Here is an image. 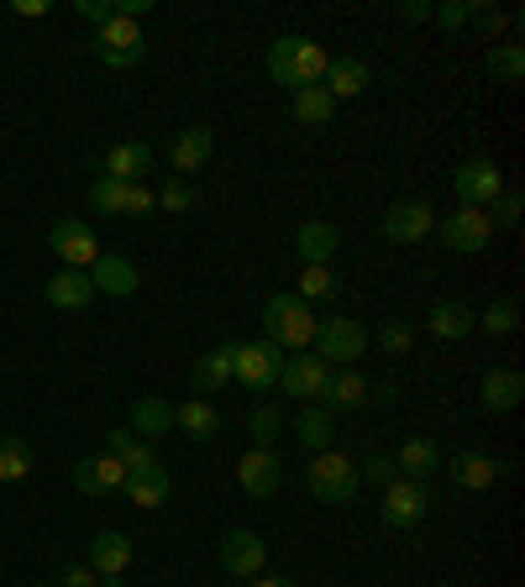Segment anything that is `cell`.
I'll return each instance as SVG.
<instances>
[{"label":"cell","instance_id":"1","mask_svg":"<svg viewBox=\"0 0 525 587\" xmlns=\"http://www.w3.org/2000/svg\"><path fill=\"white\" fill-rule=\"evenodd\" d=\"M315 309L300 300V294H273L268 305H262V341H273L279 352L284 347H315Z\"/></svg>","mask_w":525,"mask_h":587},{"label":"cell","instance_id":"2","mask_svg":"<svg viewBox=\"0 0 525 587\" xmlns=\"http://www.w3.org/2000/svg\"><path fill=\"white\" fill-rule=\"evenodd\" d=\"M358 462L342 456V451H315V462L305 467V488H311L321 504H353L358 498Z\"/></svg>","mask_w":525,"mask_h":587},{"label":"cell","instance_id":"3","mask_svg":"<svg viewBox=\"0 0 525 587\" xmlns=\"http://www.w3.org/2000/svg\"><path fill=\"white\" fill-rule=\"evenodd\" d=\"M284 373V352L273 341H232V377H242V388H273Z\"/></svg>","mask_w":525,"mask_h":587},{"label":"cell","instance_id":"4","mask_svg":"<svg viewBox=\"0 0 525 587\" xmlns=\"http://www.w3.org/2000/svg\"><path fill=\"white\" fill-rule=\"evenodd\" d=\"M362 352H368V330H362L358 320L332 315V320L315 326V357H321L326 368H353Z\"/></svg>","mask_w":525,"mask_h":587},{"label":"cell","instance_id":"5","mask_svg":"<svg viewBox=\"0 0 525 587\" xmlns=\"http://www.w3.org/2000/svg\"><path fill=\"white\" fill-rule=\"evenodd\" d=\"M147 53V37L137 22H126V16H111V22L96 32V58L105 69H132V64H143Z\"/></svg>","mask_w":525,"mask_h":587},{"label":"cell","instance_id":"6","mask_svg":"<svg viewBox=\"0 0 525 587\" xmlns=\"http://www.w3.org/2000/svg\"><path fill=\"white\" fill-rule=\"evenodd\" d=\"M48 247H53V258L64 262V268H79V273H90L96 258H100L96 232H90V221H79V215H64V221L53 226Z\"/></svg>","mask_w":525,"mask_h":587},{"label":"cell","instance_id":"7","mask_svg":"<svg viewBox=\"0 0 525 587\" xmlns=\"http://www.w3.org/2000/svg\"><path fill=\"white\" fill-rule=\"evenodd\" d=\"M453 189L462 205H473V211H483V205H494L504 194V173L494 158H468V163L453 173Z\"/></svg>","mask_w":525,"mask_h":587},{"label":"cell","instance_id":"8","mask_svg":"<svg viewBox=\"0 0 525 587\" xmlns=\"http://www.w3.org/2000/svg\"><path fill=\"white\" fill-rule=\"evenodd\" d=\"M431 509V494L415 483V477H394L389 488H383V524L389 530H410V524H421Z\"/></svg>","mask_w":525,"mask_h":587},{"label":"cell","instance_id":"9","mask_svg":"<svg viewBox=\"0 0 525 587\" xmlns=\"http://www.w3.org/2000/svg\"><path fill=\"white\" fill-rule=\"evenodd\" d=\"M442 241H447V252H483L494 241V221H489V211L462 205L442 221Z\"/></svg>","mask_w":525,"mask_h":587},{"label":"cell","instance_id":"10","mask_svg":"<svg viewBox=\"0 0 525 587\" xmlns=\"http://www.w3.org/2000/svg\"><path fill=\"white\" fill-rule=\"evenodd\" d=\"M262 562H268V545H262L253 530H226V541H221V566H226L237 583L262 577Z\"/></svg>","mask_w":525,"mask_h":587},{"label":"cell","instance_id":"11","mask_svg":"<svg viewBox=\"0 0 525 587\" xmlns=\"http://www.w3.org/2000/svg\"><path fill=\"white\" fill-rule=\"evenodd\" d=\"M237 483H242V494L273 498V494H279V483H284V462H279L268 447H253L237 462Z\"/></svg>","mask_w":525,"mask_h":587},{"label":"cell","instance_id":"12","mask_svg":"<svg viewBox=\"0 0 525 587\" xmlns=\"http://www.w3.org/2000/svg\"><path fill=\"white\" fill-rule=\"evenodd\" d=\"M74 488L79 494H116V488H126V462L121 456H111V451H100V456H85V462H74Z\"/></svg>","mask_w":525,"mask_h":587},{"label":"cell","instance_id":"13","mask_svg":"<svg viewBox=\"0 0 525 587\" xmlns=\"http://www.w3.org/2000/svg\"><path fill=\"white\" fill-rule=\"evenodd\" d=\"M431 226H436V215H431L426 200H400V205H389V211H383V241H394V247L421 241Z\"/></svg>","mask_w":525,"mask_h":587},{"label":"cell","instance_id":"14","mask_svg":"<svg viewBox=\"0 0 525 587\" xmlns=\"http://www.w3.org/2000/svg\"><path fill=\"white\" fill-rule=\"evenodd\" d=\"M504 472H510V462L489 456V451H457V456H453V483H457V488H468V494L494 488Z\"/></svg>","mask_w":525,"mask_h":587},{"label":"cell","instance_id":"15","mask_svg":"<svg viewBox=\"0 0 525 587\" xmlns=\"http://www.w3.org/2000/svg\"><path fill=\"white\" fill-rule=\"evenodd\" d=\"M315 399L326 404V415H347V409H358L368 399V377L358 368H332V377L321 383V394Z\"/></svg>","mask_w":525,"mask_h":587},{"label":"cell","instance_id":"16","mask_svg":"<svg viewBox=\"0 0 525 587\" xmlns=\"http://www.w3.org/2000/svg\"><path fill=\"white\" fill-rule=\"evenodd\" d=\"M478 399H483L489 415H510V409H521V399H525V377L515 373V368H489Z\"/></svg>","mask_w":525,"mask_h":587},{"label":"cell","instance_id":"17","mask_svg":"<svg viewBox=\"0 0 525 587\" xmlns=\"http://www.w3.org/2000/svg\"><path fill=\"white\" fill-rule=\"evenodd\" d=\"M90 283H96V294H116V300H126V294L143 289V273H137L126 258H116V252H100L96 268H90Z\"/></svg>","mask_w":525,"mask_h":587},{"label":"cell","instance_id":"18","mask_svg":"<svg viewBox=\"0 0 525 587\" xmlns=\"http://www.w3.org/2000/svg\"><path fill=\"white\" fill-rule=\"evenodd\" d=\"M211 153H215L211 126H185V132L174 137V179H190V173H200V168L211 163Z\"/></svg>","mask_w":525,"mask_h":587},{"label":"cell","instance_id":"19","mask_svg":"<svg viewBox=\"0 0 525 587\" xmlns=\"http://www.w3.org/2000/svg\"><path fill=\"white\" fill-rule=\"evenodd\" d=\"M326 47L305 37V32H289V69H294V90H305V84H321L326 79Z\"/></svg>","mask_w":525,"mask_h":587},{"label":"cell","instance_id":"20","mask_svg":"<svg viewBox=\"0 0 525 587\" xmlns=\"http://www.w3.org/2000/svg\"><path fill=\"white\" fill-rule=\"evenodd\" d=\"M326 377H332V368H326V362L311 352V357H294V362H284V373H279V388H284L289 399H315Z\"/></svg>","mask_w":525,"mask_h":587},{"label":"cell","instance_id":"21","mask_svg":"<svg viewBox=\"0 0 525 587\" xmlns=\"http://www.w3.org/2000/svg\"><path fill=\"white\" fill-rule=\"evenodd\" d=\"M43 300H48L53 309H85L96 300V283H90V273H79V268H64V273H53V279L43 283Z\"/></svg>","mask_w":525,"mask_h":587},{"label":"cell","instance_id":"22","mask_svg":"<svg viewBox=\"0 0 525 587\" xmlns=\"http://www.w3.org/2000/svg\"><path fill=\"white\" fill-rule=\"evenodd\" d=\"M342 247V232L326 226V221H305L294 232V252L305 258V268H332V252Z\"/></svg>","mask_w":525,"mask_h":587},{"label":"cell","instance_id":"23","mask_svg":"<svg viewBox=\"0 0 525 587\" xmlns=\"http://www.w3.org/2000/svg\"><path fill=\"white\" fill-rule=\"evenodd\" d=\"M153 168V147L147 142H116L105 153V179H121V184H143V173Z\"/></svg>","mask_w":525,"mask_h":587},{"label":"cell","instance_id":"24","mask_svg":"<svg viewBox=\"0 0 525 587\" xmlns=\"http://www.w3.org/2000/svg\"><path fill=\"white\" fill-rule=\"evenodd\" d=\"M226 383H232V341H215L211 352L194 362V394L211 399V394H221Z\"/></svg>","mask_w":525,"mask_h":587},{"label":"cell","instance_id":"25","mask_svg":"<svg viewBox=\"0 0 525 587\" xmlns=\"http://www.w3.org/2000/svg\"><path fill=\"white\" fill-rule=\"evenodd\" d=\"M126 562H132V541L121 535V530H100L96 541H90V572H100V577H121L126 572Z\"/></svg>","mask_w":525,"mask_h":587},{"label":"cell","instance_id":"26","mask_svg":"<svg viewBox=\"0 0 525 587\" xmlns=\"http://www.w3.org/2000/svg\"><path fill=\"white\" fill-rule=\"evenodd\" d=\"M373 84V74H368V64L362 58H332L326 64V84L321 90L332 94V100H353V94H362Z\"/></svg>","mask_w":525,"mask_h":587},{"label":"cell","instance_id":"27","mask_svg":"<svg viewBox=\"0 0 525 587\" xmlns=\"http://www.w3.org/2000/svg\"><path fill=\"white\" fill-rule=\"evenodd\" d=\"M442 462H447V456H442V447H436L431 436H410L405 447H400V456H394L400 477H415V483H421V477H431Z\"/></svg>","mask_w":525,"mask_h":587},{"label":"cell","instance_id":"28","mask_svg":"<svg viewBox=\"0 0 525 587\" xmlns=\"http://www.w3.org/2000/svg\"><path fill=\"white\" fill-rule=\"evenodd\" d=\"M174 430V404L158 399V394H147V399L132 404V436L147 441V436H168Z\"/></svg>","mask_w":525,"mask_h":587},{"label":"cell","instance_id":"29","mask_svg":"<svg viewBox=\"0 0 525 587\" xmlns=\"http://www.w3.org/2000/svg\"><path fill=\"white\" fill-rule=\"evenodd\" d=\"M121 494L132 498V509H158V504H168V494H174V483H168L164 467L143 472V477H126V488Z\"/></svg>","mask_w":525,"mask_h":587},{"label":"cell","instance_id":"30","mask_svg":"<svg viewBox=\"0 0 525 587\" xmlns=\"http://www.w3.org/2000/svg\"><path fill=\"white\" fill-rule=\"evenodd\" d=\"M431 336H442V341H468L473 336V315L462 305H453V300H442V305H431Z\"/></svg>","mask_w":525,"mask_h":587},{"label":"cell","instance_id":"31","mask_svg":"<svg viewBox=\"0 0 525 587\" xmlns=\"http://www.w3.org/2000/svg\"><path fill=\"white\" fill-rule=\"evenodd\" d=\"M336 116V100L321 84H305V90H294V121L300 126H332Z\"/></svg>","mask_w":525,"mask_h":587},{"label":"cell","instance_id":"32","mask_svg":"<svg viewBox=\"0 0 525 587\" xmlns=\"http://www.w3.org/2000/svg\"><path fill=\"white\" fill-rule=\"evenodd\" d=\"M294 436L305 441L311 451H332L336 441V420L326 409H300V420H294Z\"/></svg>","mask_w":525,"mask_h":587},{"label":"cell","instance_id":"33","mask_svg":"<svg viewBox=\"0 0 525 587\" xmlns=\"http://www.w3.org/2000/svg\"><path fill=\"white\" fill-rule=\"evenodd\" d=\"M489 79H500V84H521L525 79V47L521 43L489 47Z\"/></svg>","mask_w":525,"mask_h":587},{"label":"cell","instance_id":"34","mask_svg":"<svg viewBox=\"0 0 525 587\" xmlns=\"http://www.w3.org/2000/svg\"><path fill=\"white\" fill-rule=\"evenodd\" d=\"M174 425H179V430H190L194 441H211L215 430H221V415H215L205 399H194V404H185V409H174Z\"/></svg>","mask_w":525,"mask_h":587},{"label":"cell","instance_id":"35","mask_svg":"<svg viewBox=\"0 0 525 587\" xmlns=\"http://www.w3.org/2000/svg\"><path fill=\"white\" fill-rule=\"evenodd\" d=\"M26 472H32V447L22 436H5L0 441V483H22Z\"/></svg>","mask_w":525,"mask_h":587},{"label":"cell","instance_id":"36","mask_svg":"<svg viewBox=\"0 0 525 587\" xmlns=\"http://www.w3.org/2000/svg\"><path fill=\"white\" fill-rule=\"evenodd\" d=\"M294 294H300L305 305L336 300V273H332V268H305V273H300V283H294Z\"/></svg>","mask_w":525,"mask_h":587},{"label":"cell","instance_id":"37","mask_svg":"<svg viewBox=\"0 0 525 587\" xmlns=\"http://www.w3.org/2000/svg\"><path fill=\"white\" fill-rule=\"evenodd\" d=\"M90 205L105 215H126V184L121 179H96L90 184Z\"/></svg>","mask_w":525,"mask_h":587},{"label":"cell","instance_id":"38","mask_svg":"<svg viewBox=\"0 0 525 587\" xmlns=\"http://www.w3.org/2000/svg\"><path fill=\"white\" fill-rule=\"evenodd\" d=\"M483 330H489V336H515V330H521V305H515V300L489 305L483 309Z\"/></svg>","mask_w":525,"mask_h":587},{"label":"cell","instance_id":"39","mask_svg":"<svg viewBox=\"0 0 525 587\" xmlns=\"http://www.w3.org/2000/svg\"><path fill=\"white\" fill-rule=\"evenodd\" d=\"M247 425H253V441L273 451V441H279V430H284V415H279L273 404H262V409H253V420H247Z\"/></svg>","mask_w":525,"mask_h":587},{"label":"cell","instance_id":"40","mask_svg":"<svg viewBox=\"0 0 525 587\" xmlns=\"http://www.w3.org/2000/svg\"><path fill=\"white\" fill-rule=\"evenodd\" d=\"M158 211H174V215L194 211V189H190V179H168V184L158 189Z\"/></svg>","mask_w":525,"mask_h":587},{"label":"cell","instance_id":"41","mask_svg":"<svg viewBox=\"0 0 525 587\" xmlns=\"http://www.w3.org/2000/svg\"><path fill=\"white\" fill-rule=\"evenodd\" d=\"M410 341H415V330L405 326V320H389V326H379V347L389 357H405L410 352Z\"/></svg>","mask_w":525,"mask_h":587},{"label":"cell","instance_id":"42","mask_svg":"<svg viewBox=\"0 0 525 587\" xmlns=\"http://www.w3.org/2000/svg\"><path fill=\"white\" fill-rule=\"evenodd\" d=\"M521 211H525L521 189H504L500 200H494V215H489V221H494V226H504V232H510V226H521Z\"/></svg>","mask_w":525,"mask_h":587},{"label":"cell","instance_id":"43","mask_svg":"<svg viewBox=\"0 0 525 587\" xmlns=\"http://www.w3.org/2000/svg\"><path fill=\"white\" fill-rule=\"evenodd\" d=\"M126 215L132 221H147V215H158V194L147 184H126Z\"/></svg>","mask_w":525,"mask_h":587},{"label":"cell","instance_id":"44","mask_svg":"<svg viewBox=\"0 0 525 587\" xmlns=\"http://www.w3.org/2000/svg\"><path fill=\"white\" fill-rule=\"evenodd\" d=\"M358 477H368V483H379V488H389L394 477H400V467H394V456H383V451H373L368 462L358 467Z\"/></svg>","mask_w":525,"mask_h":587},{"label":"cell","instance_id":"45","mask_svg":"<svg viewBox=\"0 0 525 587\" xmlns=\"http://www.w3.org/2000/svg\"><path fill=\"white\" fill-rule=\"evenodd\" d=\"M121 462H126V477H143V472L158 467V456H153V447H147V441H137V447L126 451Z\"/></svg>","mask_w":525,"mask_h":587},{"label":"cell","instance_id":"46","mask_svg":"<svg viewBox=\"0 0 525 587\" xmlns=\"http://www.w3.org/2000/svg\"><path fill=\"white\" fill-rule=\"evenodd\" d=\"M431 22H442L447 32H457V26H468V5H457V0H442V5H431Z\"/></svg>","mask_w":525,"mask_h":587},{"label":"cell","instance_id":"47","mask_svg":"<svg viewBox=\"0 0 525 587\" xmlns=\"http://www.w3.org/2000/svg\"><path fill=\"white\" fill-rule=\"evenodd\" d=\"M468 22H478V26H483V32H489V37H500L504 26H510V22H504V16H500V11H494V5H478V0H473V5H468Z\"/></svg>","mask_w":525,"mask_h":587},{"label":"cell","instance_id":"48","mask_svg":"<svg viewBox=\"0 0 525 587\" xmlns=\"http://www.w3.org/2000/svg\"><path fill=\"white\" fill-rule=\"evenodd\" d=\"M74 11H79V16H90L96 26H105L111 16H116V5H105V0H74Z\"/></svg>","mask_w":525,"mask_h":587},{"label":"cell","instance_id":"49","mask_svg":"<svg viewBox=\"0 0 525 587\" xmlns=\"http://www.w3.org/2000/svg\"><path fill=\"white\" fill-rule=\"evenodd\" d=\"M137 447V436H132V425H116V430H111V436H105V451H111V456H126V451Z\"/></svg>","mask_w":525,"mask_h":587},{"label":"cell","instance_id":"50","mask_svg":"<svg viewBox=\"0 0 525 587\" xmlns=\"http://www.w3.org/2000/svg\"><path fill=\"white\" fill-rule=\"evenodd\" d=\"M58 587H96V572L79 562V566H64V577H58Z\"/></svg>","mask_w":525,"mask_h":587},{"label":"cell","instance_id":"51","mask_svg":"<svg viewBox=\"0 0 525 587\" xmlns=\"http://www.w3.org/2000/svg\"><path fill=\"white\" fill-rule=\"evenodd\" d=\"M400 16H405V22H431V5L426 0H405V5H400Z\"/></svg>","mask_w":525,"mask_h":587},{"label":"cell","instance_id":"52","mask_svg":"<svg viewBox=\"0 0 525 587\" xmlns=\"http://www.w3.org/2000/svg\"><path fill=\"white\" fill-rule=\"evenodd\" d=\"M11 11H16V16H48L53 5H48V0H16Z\"/></svg>","mask_w":525,"mask_h":587},{"label":"cell","instance_id":"53","mask_svg":"<svg viewBox=\"0 0 525 587\" xmlns=\"http://www.w3.org/2000/svg\"><path fill=\"white\" fill-rule=\"evenodd\" d=\"M253 587H294L289 577H253Z\"/></svg>","mask_w":525,"mask_h":587},{"label":"cell","instance_id":"54","mask_svg":"<svg viewBox=\"0 0 525 587\" xmlns=\"http://www.w3.org/2000/svg\"><path fill=\"white\" fill-rule=\"evenodd\" d=\"M96 587H126V583H121V577H100Z\"/></svg>","mask_w":525,"mask_h":587},{"label":"cell","instance_id":"55","mask_svg":"<svg viewBox=\"0 0 525 587\" xmlns=\"http://www.w3.org/2000/svg\"><path fill=\"white\" fill-rule=\"evenodd\" d=\"M32 587H48V583H32Z\"/></svg>","mask_w":525,"mask_h":587}]
</instances>
